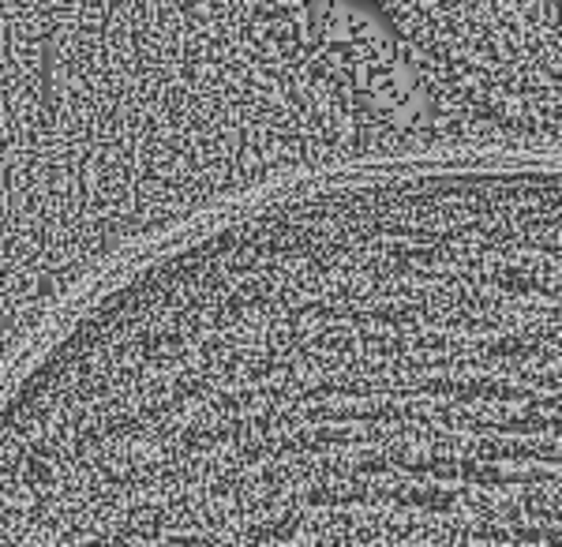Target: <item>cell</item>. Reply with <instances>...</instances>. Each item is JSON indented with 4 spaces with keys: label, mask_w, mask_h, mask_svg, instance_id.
Returning a JSON list of instances; mask_svg holds the SVG:
<instances>
[{
    "label": "cell",
    "mask_w": 562,
    "mask_h": 547,
    "mask_svg": "<svg viewBox=\"0 0 562 547\" xmlns=\"http://www.w3.org/2000/svg\"><path fill=\"white\" fill-rule=\"evenodd\" d=\"M132 248L121 0H0V293Z\"/></svg>",
    "instance_id": "1"
}]
</instances>
